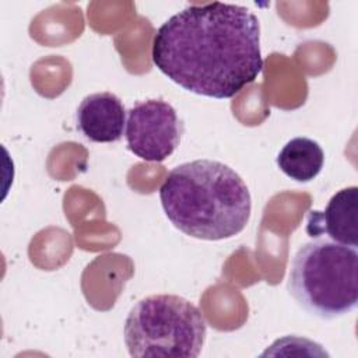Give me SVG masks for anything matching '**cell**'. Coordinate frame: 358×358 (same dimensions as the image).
Segmentation results:
<instances>
[{
	"instance_id": "1",
	"label": "cell",
	"mask_w": 358,
	"mask_h": 358,
	"mask_svg": "<svg viewBox=\"0 0 358 358\" xmlns=\"http://www.w3.org/2000/svg\"><path fill=\"white\" fill-rule=\"evenodd\" d=\"M151 57L183 90L232 98L263 69L259 18L239 4H190L157 29Z\"/></svg>"
},
{
	"instance_id": "2",
	"label": "cell",
	"mask_w": 358,
	"mask_h": 358,
	"mask_svg": "<svg viewBox=\"0 0 358 358\" xmlns=\"http://www.w3.org/2000/svg\"><path fill=\"white\" fill-rule=\"evenodd\" d=\"M165 215L183 234L203 241L241 234L252 213L245 180L228 165L196 159L173 168L159 187Z\"/></svg>"
},
{
	"instance_id": "3",
	"label": "cell",
	"mask_w": 358,
	"mask_h": 358,
	"mask_svg": "<svg viewBox=\"0 0 358 358\" xmlns=\"http://www.w3.org/2000/svg\"><path fill=\"white\" fill-rule=\"evenodd\" d=\"M288 291L308 313L334 319L358 305L357 248L315 238L295 253L288 277Z\"/></svg>"
},
{
	"instance_id": "4",
	"label": "cell",
	"mask_w": 358,
	"mask_h": 358,
	"mask_svg": "<svg viewBox=\"0 0 358 358\" xmlns=\"http://www.w3.org/2000/svg\"><path fill=\"white\" fill-rule=\"evenodd\" d=\"M123 331L131 357L196 358L206 341L207 323L190 301L173 294H155L130 309Z\"/></svg>"
},
{
	"instance_id": "5",
	"label": "cell",
	"mask_w": 358,
	"mask_h": 358,
	"mask_svg": "<svg viewBox=\"0 0 358 358\" xmlns=\"http://www.w3.org/2000/svg\"><path fill=\"white\" fill-rule=\"evenodd\" d=\"M182 133V122L166 101H140L127 112V147L143 161L162 162L171 157L180 143Z\"/></svg>"
},
{
	"instance_id": "6",
	"label": "cell",
	"mask_w": 358,
	"mask_h": 358,
	"mask_svg": "<svg viewBox=\"0 0 358 358\" xmlns=\"http://www.w3.org/2000/svg\"><path fill=\"white\" fill-rule=\"evenodd\" d=\"M357 222L358 187L348 186L340 189L330 197L324 211H309L306 232L312 238H320L324 234L334 242L357 248Z\"/></svg>"
},
{
	"instance_id": "7",
	"label": "cell",
	"mask_w": 358,
	"mask_h": 358,
	"mask_svg": "<svg viewBox=\"0 0 358 358\" xmlns=\"http://www.w3.org/2000/svg\"><path fill=\"white\" fill-rule=\"evenodd\" d=\"M78 130L91 141L115 143L126 127V109L119 96L112 92L87 95L77 108Z\"/></svg>"
},
{
	"instance_id": "8",
	"label": "cell",
	"mask_w": 358,
	"mask_h": 358,
	"mask_svg": "<svg viewBox=\"0 0 358 358\" xmlns=\"http://www.w3.org/2000/svg\"><path fill=\"white\" fill-rule=\"evenodd\" d=\"M275 162L289 179L306 183L320 173L324 152L317 141L309 137H294L280 150Z\"/></svg>"
}]
</instances>
